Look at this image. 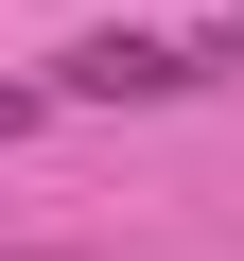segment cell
<instances>
[{
  "label": "cell",
  "mask_w": 244,
  "mask_h": 261,
  "mask_svg": "<svg viewBox=\"0 0 244 261\" xmlns=\"http://www.w3.org/2000/svg\"><path fill=\"white\" fill-rule=\"evenodd\" d=\"M53 87L70 105H175V87H209L175 35H87V53H53Z\"/></svg>",
  "instance_id": "obj_1"
},
{
  "label": "cell",
  "mask_w": 244,
  "mask_h": 261,
  "mask_svg": "<svg viewBox=\"0 0 244 261\" xmlns=\"http://www.w3.org/2000/svg\"><path fill=\"white\" fill-rule=\"evenodd\" d=\"M18 122H35V87H0V140H18Z\"/></svg>",
  "instance_id": "obj_2"
}]
</instances>
